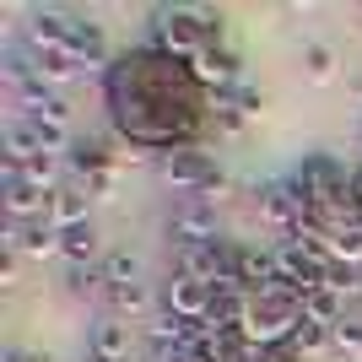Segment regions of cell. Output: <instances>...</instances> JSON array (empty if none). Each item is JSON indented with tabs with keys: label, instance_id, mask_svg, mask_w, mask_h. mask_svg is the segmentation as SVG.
Returning a JSON list of instances; mask_svg holds the SVG:
<instances>
[{
	"label": "cell",
	"instance_id": "22",
	"mask_svg": "<svg viewBox=\"0 0 362 362\" xmlns=\"http://www.w3.org/2000/svg\"><path fill=\"white\" fill-rule=\"evenodd\" d=\"M22 119L33 124V136H38V146H44V151H54V157H60V151H71V146H76V136H71V124H54V119H44V114H22Z\"/></svg>",
	"mask_w": 362,
	"mask_h": 362
},
{
	"label": "cell",
	"instance_id": "7",
	"mask_svg": "<svg viewBox=\"0 0 362 362\" xmlns=\"http://www.w3.org/2000/svg\"><path fill=\"white\" fill-rule=\"evenodd\" d=\"M0 200L11 222H49V195L38 184H28L16 168H0Z\"/></svg>",
	"mask_w": 362,
	"mask_h": 362
},
{
	"label": "cell",
	"instance_id": "36",
	"mask_svg": "<svg viewBox=\"0 0 362 362\" xmlns=\"http://www.w3.org/2000/svg\"><path fill=\"white\" fill-rule=\"evenodd\" d=\"M87 362H92V357H87Z\"/></svg>",
	"mask_w": 362,
	"mask_h": 362
},
{
	"label": "cell",
	"instance_id": "6",
	"mask_svg": "<svg viewBox=\"0 0 362 362\" xmlns=\"http://www.w3.org/2000/svg\"><path fill=\"white\" fill-rule=\"evenodd\" d=\"M255 206H259V216H265L271 227H287V233H298L303 216H308V206H303V195L292 189V179L259 184V189H255Z\"/></svg>",
	"mask_w": 362,
	"mask_h": 362
},
{
	"label": "cell",
	"instance_id": "35",
	"mask_svg": "<svg viewBox=\"0 0 362 362\" xmlns=\"http://www.w3.org/2000/svg\"><path fill=\"white\" fill-rule=\"evenodd\" d=\"M6 362H38V357H28V351H6Z\"/></svg>",
	"mask_w": 362,
	"mask_h": 362
},
{
	"label": "cell",
	"instance_id": "30",
	"mask_svg": "<svg viewBox=\"0 0 362 362\" xmlns=\"http://www.w3.org/2000/svg\"><path fill=\"white\" fill-rule=\"evenodd\" d=\"M233 98H238V108L249 114V119H255V114H265V92L249 87V81H238V87H233Z\"/></svg>",
	"mask_w": 362,
	"mask_h": 362
},
{
	"label": "cell",
	"instance_id": "2",
	"mask_svg": "<svg viewBox=\"0 0 362 362\" xmlns=\"http://www.w3.org/2000/svg\"><path fill=\"white\" fill-rule=\"evenodd\" d=\"M157 173H163V184H173L184 195H200V200H222V189H227V173L206 151H168L157 163Z\"/></svg>",
	"mask_w": 362,
	"mask_h": 362
},
{
	"label": "cell",
	"instance_id": "14",
	"mask_svg": "<svg viewBox=\"0 0 362 362\" xmlns=\"http://www.w3.org/2000/svg\"><path fill=\"white\" fill-rule=\"evenodd\" d=\"M38 136H33V124L22 119V114H11V119L0 124V168H22L28 157H38Z\"/></svg>",
	"mask_w": 362,
	"mask_h": 362
},
{
	"label": "cell",
	"instance_id": "25",
	"mask_svg": "<svg viewBox=\"0 0 362 362\" xmlns=\"http://www.w3.org/2000/svg\"><path fill=\"white\" fill-rule=\"evenodd\" d=\"M65 292H71V298H98V292H108V281H103V271L71 265V271H65Z\"/></svg>",
	"mask_w": 362,
	"mask_h": 362
},
{
	"label": "cell",
	"instance_id": "13",
	"mask_svg": "<svg viewBox=\"0 0 362 362\" xmlns=\"http://www.w3.org/2000/svg\"><path fill=\"white\" fill-rule=\"evenodd\" d=\"M189 76H195L200 87L233 92L238 87V54H233V49H200L195 60H189Z\"/></svg>",
	"mask_w": 362,
	"mask_h": 362
},
{
	"label": "cell",
	"instance_id": "17",
	"mask_svg": "<svg viewBox=\"0 0 362 362\" xmlns=\"http://www.w3.org/2000/svg\"><path fill=\"white\" fill-rule=\"evenodd\" d=\"M65 49H71L87 71H98V65L108 60V38H103V28H98L92 16H76V22H71V44H65Z\"/></svg>",
	"mask_w": 362,
	"mask_h": 362
},
{
	"label": "cell",
	"instance_id": "26",
	"mask_svg": "<svg viewBox=\"0 0 362 362\" xmlns=\"http://www.w3.org/2000/svg\"><path fill=\"white\" fill-rule=\"evenodd\" d=\"M330 259H341V265H362V227H341L330 238Z\"/></svg>",
	"mask_w": 362,
	"mask_h": 362
},
{
	"label": "cell",
	"instance_id": "5",
	"mask_svg": "<svg viewBox=\"0 0 362 362\" xmlns=\"http://www.w3.org/2000/svg\"><path fill=\"white\" fill-rule=\"evenodd\" d=\"M173 265H179V276H195V281L216 287L222 276H233V265H238V249H227L222 238H211V243H184L179 255H173Z\"/></svg>",
	"mask_w": 362,
	"mask_h": 362
},
{
	"label": "cell",
	"instance_id": "10",
	"mask_svg": "<svg viewBox=\"0 0 362 362\" xmlns=\"http://www.w3.org/2000/svg\"><path fill=\"white\" fill-rule=\"evenodd\" d=\"M6 255L49 259V255H60V233H54L49 222H11V227H6Z\"/></svg>",
	"mask_w": 362,
	"mask_h": 362
},
{
	"label": "cell",
	"instance_id": "20",
	"mask_svg": "<svg viewBox=\"0 0 362 362\" xmlns=\"http://www.w3.org/2000/svg\"><path fill=\"white\" fill-rule=\"evenodd\" d=\"M303 76L314 81V87H330L335 76H341V60H335L330 44H308L303 49Z\"/></svg>",
	"mask_w": 362,
	"mask_h": 362
},
{
	"label": "cell",
	"instance_id": "8",
	"mask_svg": "<svg viewBox=\"0 0 362 362\" xmlns=\"http://www.w3.org/2000/svg\"><path fill=\"white\" fill-rule=\"evenodd\" d=\"M71 11H60V6H38V11H28V22H22V44L28 49H65L71 44Z\"/></svg>",
	"mask_w": 362,
	"mask_h": 362
},
{
	"label": "cell",
	"instance_id": "19",
	"mask_svg": "<svg viewBox=\"0 0 362 362\" xmlns=\"http://www.w3.org/2000/svg\"><path fill=\"white\" fill-rule=\"evenodd\" d=\"M303 319L308 325H325V330H335L341 325V314H346V303H341V292H330V287H319V292H303Z\"/></svg>",
	"mask_w": 362,
	"mask_h": 362
},
{
	"label": "cell",
	"instance_id": "9",
	"mask_svg": "<svg viewBox=\"0 0 362 362\" xmlns=\"http://www.w3.org/2000/svg\"><path fill=\"white\" fill-rule=\"evenodd\" d=\"M163 303H168V314H173V319H189V325L211 319V287H206V281H195V276H179V271H173Z\"/></svg>",
	"mask_w": 362,
	"mask_h": 362
},
{
	"label": "cell",
	"instance_id": "4",
	"mask_svg": "<svg viewBox=\"0 0 362 362\" xmlns=\"http://www.w3.org/2000/svg\"><path fill=\"white\" fill-rule=\"evenodd\" d=\"M168 238L179 243H211L222 238V222H216V200H200V195H184L173 211H168Z\"/></svg>",
	"mask_w": 362,
	"mask_h": 362
},
{
	"label": "cell",
	"instance_id": "31",
	"mask_svg": "<svg viewBox=\"0 0 362 362\" xmlns=\"http://www.w3.org/2000/svg\"><path fill=\"white\" fill-rule=\"evenodd\" d=\"M33 114H44V119H54V124H71V103H65L60 92H54V98H49L44 108H33Z\"/></svg>",
	"mask_w": 362,
	"mask_h": 362
},
{
	"label": "cell",
	"instance_id": "15",
	"mask_svg": "<svg viewBox=\"0 0 362 362\" xmlns=\"http://www.w3.org/2000/svg\"><path fill=\"white\" fill-rule=\"evenodd\" d=\"M22 49H28V44H22ZM28 54H33V71L44 76L49 87H65V81H81V76H87V65L76 60L71 49H28Z\"/></svg>",
	"mask_w": 362,
	"mask_h": 362
},
{
	"label": "cell",
	"instance_id": "33",
	"mask_svg": "<svg viewBox=\"0 0 362 362\" xmlns=\"http://www.w3.org/2000/svg\"><path fill=\"white\" fill-rule=\"evenodd\" d=\"M0 287L6 292L16 287V255H0Z\"/></svg>",
	"mask_w": 362,
	"mask_h": 362
},
{
	"label": "cell",
	"instance_id": "12",
	"mask_svg": "<svg viewBox=\"0 0 362 362\" xmlns=\"http://www.w3.org/2000/svg\"><path fill=\"white\" fill-rule=\"evenodd\" d=\"M87 206H92V195H87V184H71L65 179L54 195H49V227L54 233H71V227H87L92 216H87Z\"/></svg>",
	"mask_w": 362,
	"mask_h": 362
},
{
	"label": "cell",
	"instance_id": "28",
	"mask_svg": "<svg viewBox=\"0 0 362 362\" xmlns=\"http://www.w3.org/2000/svg\"><path fill=\"white\" fill-rule=\"evenodd\" d=\"M292 346H298L303 357H314V351H325V346H330V330H325V325H308V319H303V325H298V335H292Z\"/></svg>",
	"mask_w": 362,
	"mask_h": 362
},
{
	"label": "cell",
	"instance_id": "18",
	"mask_svg": "<svg viewBox=\"0 0 362 362\" xmlns=\"http://www.w3.org/2000/svg\"><path fill=\"white\" fill-rule=\"evenodd\" d=\"M60 255L71 259V265H81V271H98V259H103V233L98 227H71V233H60Z\"/></svg>",
	"mask_w": 362,
	"mask_h": 362
},
{
	"label": "cell",
	"instance_id": "32",
	"mask_svg": "<svg viewBox=\"0 0 362 362\" xmlns=\"http://www.w3.org/2000/svg\"><path fill=\"white\" fill-rule=\"evenodd\" d=\"M259 362H303V351L287 341V346H271V351H259Z\"/></svg>",
	"mask_w": 362,
	"mask_h": 362
},
{
	"label": "cell",
	"instance_id": "3",
	"mask_svg": "<svg viewBox=\"0 0 362 362\" xmlns=\"http://www.w3.org/2000/svg\"><path fill=\"white\" fill-rule=\"evenodd\" d=\"M276 287L281 292H292V298L303 303V292H319L325 281H330V255H319V249H308V243H281L276 249Z\"/></svg>",
	"mask_w": 362,
	"mask_h": 362
},
{
	"label": "cell",
	"instance_id": "27",
	"mask_svg": "<svg viewBox=\"0 0 362 362\" xmlns=\"http://www.w3.org/2000/svg\"><path fill=\"white\" fill-rule=\"evenodd\" d=\"M330 346L341 351V357H351V362H362V325H351V319H341L330 330Z\"/></svg>",
	"mask_w": 362,
	"mask_h": 362
},
{
	"label": "cell",
	"instance_id": "29",
	"mask_svg": "<svg viewBox=\"0 0 362 362\" xmlns=\"http://www.w3.org/2000/svg\"><path fill=\"white\" fill-rule=\"evenodd\" d=\"M325 287L346 298V292H357V287H362V271H357V265H341V259H330V281H325Z\"/></svg>",
	"mask_w": 362,
	"mask_h": 362
},
{
	"label": "cell",
	"instance_id": "24",
	"mask_svg": "<svg viewBox=\"0 0 362 362\" xmlns=\"http://www.w3.org/2000/svg\"><path fill=\"white\" fill-rule=\"evenodd\" d=\"M211 119H216V130H227V136H238L243 124H249V114L238 108V98H233V92H216V103H211Z\"/></svg>",
	"mask_w": 362,
	"mask_h": 362
},
{
	"label": "cell",
	"instance_id": "1",
	"mask_svg": "<svg viewBox=\"0 0 362 362\" xmlns=\"http://www.w3.org/2000/svg\"><path fill=\"white\" fill-rule=\"evenodd\" d=\"M108 98H114V119L124 130V146L141 151H189L184 141L200 124V81L189 76L184 60H168L157 49L130 54L108 76Z\"/></svg>",
	"mask_w": 362,
	"mask_h": 362
},
{
	"label": "cell",
	"instance_id": "21",
	"mask_svg": "<svg viewBox=\"0 0 362 362\" xmlns=\"http://www.w3.org/2000/svg\"><path fill=\"white\" fill-rule=\"evenodd\" d=\"M108 303H114V319H141L151 308L146 281H130V287H108Z\"/></svg>",
	"mask_w": 362,
	"mask_h": 362
},
{
	"label": "cell",
	"instance_id": "11",
	"mask_svg": "<svg viewBox=\"0 0 362 362\" xmlns=\"http://www.w3.org/2000/svg\"><path fill=\"white\" fill-rule=\"evenodd\" d=\"M65 173H71V184H98L103 173H114V151H108V141H76L71 151H65Z\"/></svg>",
	"mask_w": 362,
	"mask_h": 362
},
{
	"label": "cell",
	"instance_id": "34",
	"mask_svg": "<svg viewBox=\"0 0 362 362\" xmlns=\"http://www.w3.org/2000/svg\"><path fill=\"white\" fill-rule=\"evenodd\" d=\"M146 362H179V351H151Z\"/></svg>",
	"mask_w": 362,
	"mask_h": 362
},
{
	"label": "cell",
	"instance_id": "16",
	"mask_svg": "<svg viewBox=\"0 0 362 362\" xmlns=\"http://www.w3.org/2000/svg\"><path fill=\"white\" fill-rule=\"evenodd\" d=\"M87 346H92V362H124L130 357V325L124 319H98Z\"/></svg>",
	"mask_w": 362,
	"mask_h": 362
},
{
	"label": "cell",
	"instance_id": "23",
	"mask_svg": "<svg viewBox=\"0 0 362 362\" xmlns=\"http://www.w3.org/2000/svg\"><path fill=\"white\" fill-rule=\"evenodd\" d=\"M103 281L108 287H130V281H141V265H136V255L130 249H114V255H103Z\"/></svg>",
	"mask_w": 362,
	"mask_h": 362
}]
</instances>
